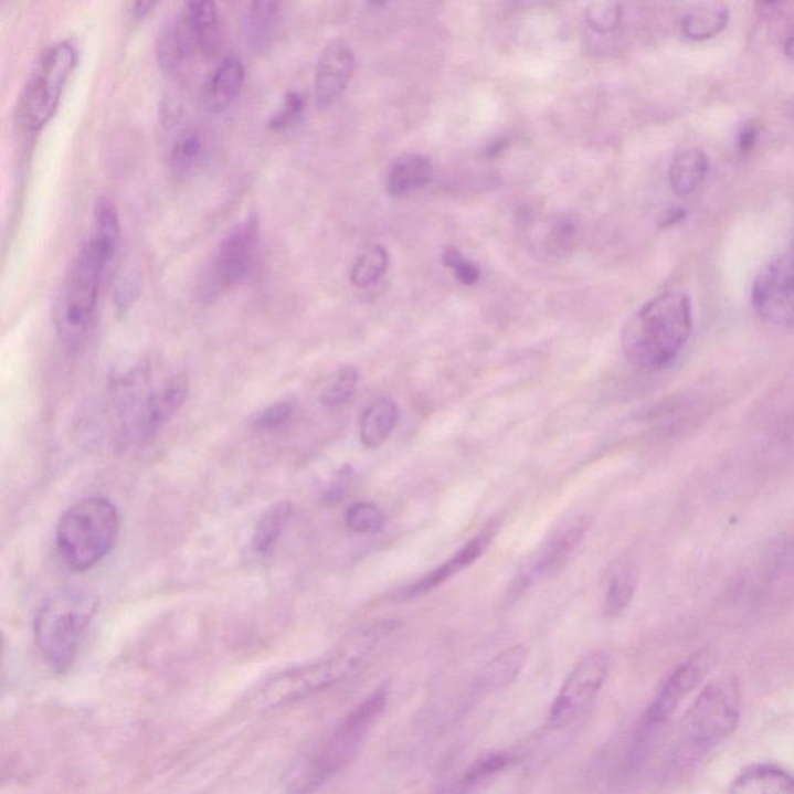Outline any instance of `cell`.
I'll use <instances>...</instances> for the list:
<instances>
[{
  "label": "cell",
  "mask_w": 794,
  "mask_h": 794,
  "mask_svg": "<svg viewBox=\"0 0 794 794\" xmlns=\"http://www.w3.org/2000/svg\"><path fill=\"white\" fill-rule=\"evenodd\" d=\"M78 60V45L68 38L42 50L18 102L17 118L25 133H38L52 120Z\"/></svg>",
  "instance_id": "8992f818"
},
{
  "label": "cell",
  "mask_w": 794,
  "mask_h": 794,
  "mask_svg": "<svg viewBox=\"0 0 794 794\" xmlns=\"http://www.w3.org/2000/svg\"><path fill=\"white\" fill-rule=\"evenodd\" d=\"M728 794H794V776L781 766L758 763L732 781Z\"/></svg>",
  "instance_id": "ffe728a7"
},
{
  "label": "cell",
  "mask_w": 794,
  "mask_h": 794,
  "mask_svg": "<svg viewBox=\"0 0 794 794\" xmlns=\"http://www.w3.org/2000/svg\"><path fill=\"white\" fill-rule=\"evenodd\" d=\"M709 159L701 149H686L675 156L669 170V182L674 193L692 194L708 178Z\"/></svg>",
  "instance_id": "4316f807"
},
{
  "label": "cell",
  "mask_w": 794,
  "mask_h": 794,
  "mask_svg": "<svg viewBox=\"0 0 794 794\" xmlns=\"http://www.w3.org/2000/svg\"><path fill=\"white\" fill-rule=\"evenodd\" d=\"M389 696L387 686L375 690L343 717L320 745L297 759L284 777L287 793H316L347 769L362 750L374 724L381 720L389 705Z\"/></svg>",
  "instance_id": "7a4b0ae2"
},
{
  "label": "cell",
  "mask_w": 794,
  "mask_h": 794,
  "mask_svg": "<svg viewBox=\"0 0 794 794\" xmlns=\"http://www.w3.org/2000/svg\"><path fill=\"white\" fill-rule=\"evenodd\" d=\"M293 501L282 500L268 506L266 511L261 514L253 529L251 548L256 555L266 558L275 551L276 544L282 539L284 529L293 519Z\"/></svg>",
  "instance_id": "7402d4cb"
},
{
  "label": "cell",
  "mask_w": 794,
  "mask_h": 794,
  "mask_svg": "<svg viewBox=\"0 0 794 794\" xmlns=\"http://www.w3.org/2000/svg\"><path fill=\"white\" fill-rule=\"evenodd\" d=\"M755 314L779 328L794 326V252L766 263L753 286Z\"/></svg>",
  "instance_id": "4fadbf2b"
},
{
  "label": "cell",
  "mask_w": 794,
  "mask_h": 794,
  "mask_svg": "<svg viewBox=\"0 0 794 794\" xmlns=\"http://www.w3.org/2000/svg\"><path fill=\"white\" fill-rule=\"evenodd\" d=\"M585 17L594 32L605 34L620 25L623 9L616 2H594L586 7Z\"/></svg>",
  "instance_id": "d590c367"
},
{
  "label": "cell",
  "mask_w": 794,
  "mask_h": 794,
  "mask_svg": "<svg viewBox=\"0 0 794 794\" xmlns=\"http://www.w3.org/2000/svg\"><path fill=\"white\" fill-rule=\"evenodd\" d=\"M740 719V690L734 677L709 682L688 713V735L696 747H712L731 734Z\"/></svg>",
  "instance_id": "ba28073f"
},
{
  "label": "cell",
  "mask_w": 794,
  "mask_h": 794,
  "mask_svg": "<svg viewBox=\"0 0 794 794\" xmlns=\"http://www.w3.org/2000/svg\"><path fill=\"white\" fill-rule=\"evenodd\" d=\"M638 589V570L632 560L623 559L617 562L610 575L607 592L604 597L605 617H617L631 607L633 597Z\"/></svg>",
  "instance_id": "83f0119b"
},
{
  "label": "cell",
  "mask_w": 794,
  "mask_h": 794,
  "mask_svg": "<svg viewBox=\"0 0 794 794\" xmlns=\"http://www.w3.org/2000/svg\"><path fill=\"white\" fill-rule=\"evenodd\" d=\"M612 658L608 652L592 650L581 658L563 681L558 697L552 701L550 716L551 728L560 730L573 723L592 706L594 698L607 680Z\"/></svg>",
  "instance_id": "30bf717a"
},
{
  "label": "cell",
  "mask_w": 794,
  "mask_h": 794,
  "mask_svg": "<svg viewBox=\"0 0 794 794\" xmlns=\"http://www.w3.org/2000/svg\"><path fill=\"white\" fill-rule=\"evenodd\" d=\"M389 264L390 256L387 248L381 244L371 245L357 256L349 279L357 289H370L381 282Z\"/></svg>",
  "instance_id": "4dcf8cb0"
},
{
  "label": "cell",
  "mask_w": 794,
  "mask_h": 794,
  "mask_svg": "<svg viewBox=\"0 0 794 794\" xmlns=\"http://www.w3.org/2000/svg\"><path fill=\"white\" fill-rule=\"evenodd\" d=\"M692 334L688 295L669 290L652 298L624 326L623 351L632 366L658 370L673 363Z\"/></svg>",
  "instance_id": "3957f363"
},
{
  "label": "cell",
  "mask_w": 794,
  "mask_h": 794,
  "mask_svg": "<svg viewBox=\"0 0 794 794\" xmlns=\"http://www.w3.org/2000/svg\"><path fill=\"white\" fill-rule=\"evenodd\" d=\"M398 628L396 621L368 625L324 657L268 678L253 694L252 705L261 711L282 708L340 685L370 665Z\"/></svg>",
  "instance_id": "6da1fadb"
},
{
  "label": "cell",
  "mask_w": 794,
  "mask_h": 794,
  "mask_svg": "<svg viewBox=\"0 0 794 794\" xmlns=\"http://www.w3.org/2000/svg\"><path fill=\"white\" fill-rule=\"evenodd\" d=\"M121 225L120 214L113 199L98 195L94 205V220L86 243L98 253L99 258L107 264L113 263L120 245Z\"/></svg>",
  "instance_id": "d6986e66"
},
{
  "label": "cell",
  "mask_w": 794,
  "mask_h": 794,
  "mask_svg": "<svg viewBox=\"0 0 794 794\" xmlns=\"http://www.w3.org/2000/svg\"><path fill=\"white\" fill-rule=\"evenodd\" d=\"M209 155V134L201 128L183 130L168 152V165L176 176H188L198 170Z\"/></svg>",
  "instance_id": "484cf974"
},
{
  "label": "cell",
  "mask_w": 794,
  "mask_h": 794,
  "mask_svg": "<svg viewBox=\"0 0 794 794\" xmlns=\"http://www.w3.org/2000/svg\"><path fill=\"white\" fill-rule=\"evenodd\" d=\"M188 379L183 374L172 375L165 385L147 394L129 398L125 402V432L134 443H148L159 435L182 409L188 396Z\"/></svg>",
  "instance_id": "8fae6325"
},
{
  "label": "cell",
  "mask_w": 794,
  "mask_h": 794,
  "mask_svg": "<svg viewBox=\"0 0 794 794\" xmlns=\"http://www.w3.org/2000/svg\"><path fill=\"white\" fill-rule=\"evenodd\" d=\"M156 6L157 2H148V0H145V2H134L133 6H130V14L136 19L147 18L148 14L156 9Z\"/></svg>",
  "instance_id": "b9f144b4"
},
{
  "label": "cell",
  "mask_w": 794,
  "mask_h": 794,
  "mask_svg": "<svg viewBox=\"0 0 794 794\" xmlns=\"http://www.w3.org/2000/svg\"><path fill=\"white\" fill-rule=\"evenodd\" d=\"M399 422V406L389 398L373 402L360 416L359 435L362 446L378 451L389 441Z\"/></svg>",
  "instance_id": "44dd1931"
},
{
  "label": "cell",
  "mask_w": 794,
  "mask_h": 794,
  "mask_svg": "<svg viewBox=\"0 0 794 794\" xmlns=\"http://www.w3.org/2000/svg\"><path fill=\"white\" fill-rule=\"evenodd\" d=\"M295 406L290 401H278L268 405L263 412L253 417V428L258 432H274L282 428L287 422L293 420Z\"/></svg>",
  "instance_id": "8d00e7d4"
},
{
  "label": "cell",
  "mask_w": 794,
  "mask_h": 794,
  "mask_svg": "<svg viewBox=\"0 0 794 794\" xmlns=\"http://www.w3.org/2000/svg\"><path fill=\"white\" fill-rule=\"evenodd\" d=\"M360 374L356 367H340L331 378L326 381L320 393V402L328 409H337L347 404L354 396L359 385Z\"/></svg>",
  "instance_id": "1f68e13d"
},
{
  "label": "cell",
  "mask_w": 794,
  "mask_h": 794,
  "mask_svg": "<svg viewBox=\"0 0 794 794\" xmlns=\"http://www.w3.org/2000/svg\"><path fill=\"white\" fill-rule=\"evenodd\" d=\"M141 275L136 263H128L118 272L114 286V303L118 313H128L140 293Z\"/></svg>",
  "instance_id": "836d02e7"
},
{
  "label": "cell",
  "mask_w": 794,
  "mask_h": 794,
  "mask_svg": "<svg viewBox=\"0 0 794 794\" xmlns=\"http://www.w3.org/2000/svg\"><path fill=\"white\" fill-rule=\"evenodd\" d=\"M306 102L301 92H287L278 107L268 115V128L274 130L290 128V126L295 125V121L300 120Z\"/></svg>",
  "instance_id": "e575fe53"
},
{
  "label": "cell",
  "mask_w": 794,
  "mask_h": 794,
  "mask_svg": "<svg viewBox=\"0 0 794 794\" xmlns=\"http://www.w3.org/2000/svg\"><path fill=\"white\" fill-rule=\"evenodd\" d=\"M120 512L105 497L84 498L61 516L56 548L65 567L86 573L103 562L120 536Z\"/></svg>",
  "instance_id": "277c9868"
},
{
  "label": "cell",
  "mask_w": 794,
  "mask_h": 794,
  "mask_svg": "<svg viewBox=\"0 0 794 794\" xmlns=\"http://www.w3.org/2000/svg\"><path fill=\"white\" fill-rule=\"evenodd\" d=\"M755 137H758V130H755L754 126H745L742 133L739 134L740 151H748V149L753 147Z\"/></svg>",
  "instance_id": "60d3db41"
},
{
  "label": "cell",
  "mask_w": 794,
  "mask_h": 794,
  "mask_svg": "<svg viewBox=\"0 0 794 794\" xmlns=\"http://www.w3.org/2000/svg\"><path fill=\"white\" fill-rule=\"evenodd\" d=\"M97 610V597L82 590L53 594L38 610L34 639L42 659L53 673L65 674L75 665Z\"/></svg>",
  "instance_id": "5b68a950"
},
{
  "label": "cell",
  "mask_w": 794,
  "mask_h": 794,
  "mask_svg": "<svg viewBox=\"0 0 794 794\" xmlns=\"http://www.w3.org/2000/svg\"><path fill=\"white\" fill-rule=\"evenodd\" d=\"M498 527H500L498 521H493V523L487 525L485 529H481L474 539L469 540L463 548H459L446 562L441 563L432 573L425 574L420 581L410 585L409 589L405 590V600H416V597L425 596V594L432 593L433 590L446 584L452 578H455V575L463 573L464 570L474 565V563L485 554L489 544L493 543Z\"/></svg>",
  "instance_id": "2e32d148"
},
{
  "label": "cell",
  "mask_w": 794,
  "mask_h": 794,
  "mask_svg": "<svg viewBox=\"0 0 794 794\" xmlns=\"http://www.w3.org/2000/svg\"><path fill=\"white\" fill-rule=\"evenodd\" d=\"M279 3L256 0L245 6L243 25L245 40L252 49L266 50L274 41L279 22Z\"/></svg>",
  "instance_id": "cb8c5ba5"
},
{
  "label": "cell",
  "mask_w": 794,
  "mask_h": 794,
  "mask_svg": "<svg viewBox=\"0 0 794 794\" xmlns=\"http://www.w3.org/2000/svg\"><path fill=\"white\" fill-rule=\"evenodd\" d=\"M528 661V648L525 646H512L497 655L493 661L483 667L479 675V682L486 689H501L511 685L523 670Z\"/></svg>",
  "instance_id": "f546056e"
},
{
  "label": "cell",
  "mask_w": 794,
  "mask_h": 794,
  "mask_svg": "<svg viewBox=\"0 0 794 794\" xmlns=\"http://www.w3.org/2000/svg\"><path fill=\"white\" fill-rule=\"evenodd\" d=\"M354 61L351 45L343 40H334L321 50L314 76L318 106L332 105L343 95L354 74Z\"/></svg>",
  "instance_id": "9a60e30c"
},
{
  "label": "cell",
  "mask_w": 794,
  "mask_h": 794,
  "mask_svg": "<svg viewBox=\"0 0 794 794\" xmlns=\"http://www.w3.org/2000/svg\"><path fill=\"white\" fill-rule=\"evenodd\" d=\"M444 266L454 272L456 279L464 286H474L479 279V268L467 260L462 252L456 248H447L443 255Z\"/></svg>",
  "instance_id": "f35d334b"
},
{
  "label": "cell",
  "mask_w": 794,
  "mask_h": 794,
  "mask_svg": "<svg viewBox=\"0 0 794 794\" xmlns=\"http://www.w3.org/2000/svg\"><path fill=\"white\" fill-rule=\"evenodd\" d=\"M345 521L356 534H378L385 528L387 517L375 502L357 501L349 506Z\"/></svg>",
  "instance_id": "d6a6232c"
},
{
  "label": "cell",
  "mask_w": 794,
  "mask_h": 794,
  "mask_svg": "<svg viewBox=\"0 0 794 794\" xmlns=\"http://www.w3.org/2000/svg\"><path fill=\"white\" fill-rule=\"evenodd\" d=\"M574 244V227L570 222H560L550 235V247L554 252L570 251Z\"/></svg>",
  "instance_id": "ab89813d"
},
{
  "label": "cell",
  "mask_w": 794,
  "mask_h": 794,
  "mask_svg": "<svg viewBox=\"0 0 794 794\" xmlns=\"http://www.w3.org/2000/svg\"><path fill=\"white\" fill-rule=\"evenodd\" d=\"M188 29L193 33L195 44L202 52H211L216 47L220 36V11L211 0H193L183 3L182 14Z\"/></svg>",
  "instance_id": "d4e9b609"
},
{
  "label": "cell",
  "mask_w": 794,
  "mask_h": 794,
  "mask_svg": "<svg viewBox=\"0 0 794 794\" xmlns=\"http://www.w3.org/2000/svg\"><path fill=\"white\" fill-rule=\"evenodd\" d=\"M107 267L89 245L82 244L53 308V324L65 347L78 348L86 337L97 310L99 284Z\"/></svg>",
  "instance_id": "52a82bcc"
},
{
  "label": "cell",
  "mask_w": 794,
  "mask_h": 794,
  "mask_svg": "<svg viewBox=\"0 0 794 794\" xmlns=\"http://www.w3.org/2000/svg\"><path fill=\"white\" fill-rule=\"evenodd\" d=\"M730 10L723 3H703L681 21V32L690 41H708L727 29Z\"/></svg>",
  "instance_id": "f1b7e54d"
},
{
  "label": "cell",
  "mask_w": 794,
  "mask_h": 794,
  "mask_svg": "<svg viewBox=\"0 0 794 794\" xmlns=\"http://www.w3.org/2000/svg\"><path fill=\"white\" fill-rule=\"evenodd\" d=\"M713 666H716V657L709 650L698 652L688 661L678 666L652 701L647 719L652 723H663L669 719L681 701L711 674Z\"/></svg>",
  "instance_id": "5bb4252c"
},
{
  "label": "cell",
  "mask_w": 794,
  "mask_h": 794,
  "mask_svg": "<svg viewBox=\"0 0 794 794\" xmlns=\"http://www.w3.org/2000/svg\"><path fill=\"white\" fill-rule=\"evenodd\" d=\"M260 221L255 213L237 222L222 237L205 275L207 297L222 293L248 278L258 258Z\"/></svg>",
  "instance_id": "9c48e42d"
},
{
  "label": "cell",
  "mask_w": 794,
  "mask_h": 794,
  "mask_svg": "<svg viewBox=\"0 0 794 794\" xmlns=\"http://www.w3.org/2000/svg\"><path fill=\"white\" fill-rule=\"evenodd\" d=\"M785 53L788 55L790 60L794 61V34L788 41H786Z\"/></svg>",
  "instance_id": "7bdbcfd3"
},
{
  "label": "cell",
  "mask_w": 794,
  "mask_h": 794,
  "mask_svg": "<svg viewBox=\"0 0 794 794\" xmlns=\"http://www.w3.org/2000/svg\"><path fill=\"white\" fill-rule=\"evenodd\" d=\"M590 525L592 523L589 517L581 516L555 529L554 534L539 548V551L520 567L512 585L509 586L508 596H520L532 586L542 584L559 574L584 542Z\"/></svg>",
  "instance_id": "7c38bea8"
},
{
  "label": "cell",
  "mask_w": 794,
  "mask_h": 794,
  "mask_svg": "<svg viewBox=\"0 0 794 794\" xmlns=\"http://www.w3.org/2000/svg\"><path fill=\"white\" fill-rule=\"evenodd\" d=\"M512 755L508 753H493L483 755L479 758L474 765L467 770L464 782L469 785L478 784V782L485 781V779L494 776V774L500 773V771L508 769L511 765Z\"/></svg>",
  "instance_id": "74e56055"
},
{
  "label": "cell",
  "mask_w": 794,
  "mask_h": 794,
  "mask_svg": "<svg viewBox=\"0 0 794 794\" xmlns=\"http://www.w3.org/2000/svg\"><path fill=\"white\" fill-rule=\"evenodd\" d=\"M432 179L433 167L428 159L420 155H405L391 165L387 187L390 194L401 198L427 187Z\"/></svg>",
  "instance_id": "603a6c76"
},
{
  "label": "cell",
  "mask_w": 794,
  "mask_h": 794,
  "mask_svg": "<svg viewBox=\"0 0 794 794\" xmlns=\"http://www.w3.org/2000/svg\"><path fill=\"white\" fill-rule=\"evenodd\" d=\"M245 82L243 60L236 55L225 56L203 83L199 102L205 113L220 114L229 109L240 97Z\"/></svg>",
  "instance_id": "e0dca14e"
},
{
  "label": "cell",
  "mask_w": 794,
  "mask_h": 794,
  "mask_svg": "<svg viewBox=\"0 0 794 794\" xmlns=\"http://www.w3.org/2000/svg\"><path fill=\"white\" fill-rule=\"evenodd\" d=\"M198 49L191 30L180 17L170 19L160 27L156 40V56L160 68L167 74L176 75L193 60Z\"/></svg>",
  "instance_id": "ac0fdd59"
}]
</instances>
